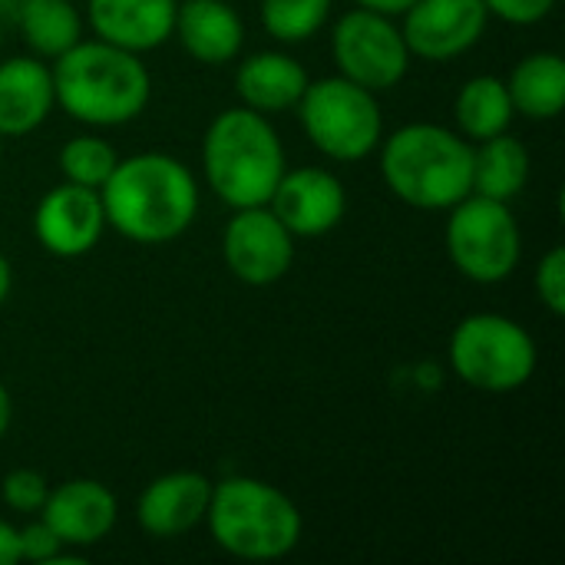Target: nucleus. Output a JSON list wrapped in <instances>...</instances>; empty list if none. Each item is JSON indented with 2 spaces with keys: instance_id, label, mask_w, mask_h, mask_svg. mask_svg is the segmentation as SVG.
Wrapping results in <instances>:
<instances>
[{
  "instance_id": "nucleus-1",
  "label": "nucleus",
  "mask_w": 565,
  "mask_h": 565,
  "mask_svg": "<svg viewBox=\"0 0 565 565\" xmlns=\"http://www.w3.org/2000/svg\"><path fill=\"white\" fill-rule=\"evenodd\" d=\"M106 225L139 245L179 238L199 215V185L185 162L166 152L119 159L99 189Z\"/></svg>"
},
{
  "instance_id": "nucleus-2",
  "label": "nucleus",
  "mask_w": 565,
  "mask_h": 565,
  "mask_svg": "<svg viewBox=\"0 0 565 565\" xmlns=\"http://www.w3.org/2000/svg\"><path fill=\"white\" fill-rule=\"evenodd\" d=\"M53 96L66 116L86 126H122L142 116L152 76L139 53L106 40H79L53 63Z\"/></svg>"
},
{
  "instance_id": "nucleus-3",
  "label": "nucleus",
  "mask_w": 565,
  "mask_h": 565,
  "mask_svg": "<svg viewBox=\"0 0 565 565\" xmlns=\"http://www.w3.org/2000/svg\"><path fill=\"white\" fill-rule=\"evenodd\" d=\"M381 142V175L401 202L440 212L473 192V146L460 132L411 122Z\"/></svg>"
},
{
  "instance_id": "nucleus-4",
  "label": "nucleus",
  "mask_w": 565,
  "mask_h": 565,
  "mask_svg": "<svg viewBox=\"0 0 565 565\" xmlns=\"http://www.w3.org/2000/svg\"><path fill=\"white\" fill-rule=\"evenodd\" d=\"M202 169L225 205H268L285 172V149L268 116L235 106L209 122L202 139Z\"/></svg>"
},
{
  "instance_id": "nucleus-5",
  "label": "nucleus",
  "mask_w": 565,
  "mask_h": 565,
  "mask_svg": "<svg viewBox=\"0 0 565 565\" xmlns=\"http://www.w3.org/2000/svg\"><path fill=\"white\" fill-rule=\"evenodd\" d=\"M218 550L248 563L285 559L301 543V513L278 487L255 477H228L212 483L202 520Z\"/></svg>"
},
{
  "instance_id": "nucleus-6",
  "label": "nucleus",
  "mask_w": 565,
  "mask_h": 565,
  "mask_svg": "<svg viewBox=\"0 0 565 565\" xmlns=\"http://www.w3.org/2000/svg\"><path fill=\"white\" fill-rule=\"evenodd\" d=\"M298 116L315 149L334 162H361L384 139L377 93L358 86L341 73L315 83L308 79L298 99Z\"/></svg>"
},
{
  "instance_id": "nucleus-7",
  "label": "nucleus",
  "mask_w": 565,
  "mask_h": 565,
  "mask_svg": "<svg viewBox=\"0 0 565 565\" xmlns=\"http://www.w3.org/2000/svg\"><path fill=\"white\" fill-rule=\"evenodd\" d=\"M450 367L454 374L487 394L520 391L536 371L533 334L507 315H470L450 334Z\"/></svg>"
},
{
  "instance_id": "nucleus-8",
  "label": "nucleus",
  "mask_w": 565,
  "mask_h": 565,
  "mask_svg": "<svg viewBox=\"0 0 565 565\" xmlns=\"http://www.w3.org/2000/svg\"><path fill=\"white\" fill-rule=\"evenodd\" d=\"M444 242L454 268L477 285L507 281L523 255V235L510 202H497L477 192L450 209Z\"/></svg>"
},
{
  "instance_id": "nucleus-9",
  "label": "nucleus",
  "mask_w": 565,
  "mask_h": 565,
  "mask_svg": "<svg viewBox=\"0 0 565 565\" xmlns=\"http://www.w3.org/2000/svg\"><path fill=\"white\" fill-rule=\"evenodd\" d=\"M331 53L341 76L371 93L394 89L411 70V50L401 26L374 10H348L331 30Z\"/></svg>"
},
{
  "instance_id": "nucleus-10",
  "label": "nucleus",
  "mask_w": 565,
  "mask_h": 565,
  "mask_svg": "<svg viewBox=\"0 0 565 565\" xmlns=\"http://www.w3.org/2000/svg\"><path fill=\"white\" fill-rule=\"evenodd\" d=\"M222 255L238 281L265 288L288 275L295 262V235L268 205L235 209L222 232Z\"/></svg>"
},
{
  "instance_id": "nucleus-11",
  "label": "nucleus",
  "mask_w": 565,
  "mask_h": 565,
  "mask_svg": "<svg viewBox=\"0 0 565 565\" xmlns=\"http://www.w3.org/2000/svg\"><path fill=\"white\" fill-rule=\"evenodd\" d=\"M401 17L411 56L447 63L480 43L490 10L483 0H414Z\"/></svg>"
},
{
  "instance_id": "nucleus-12",
  "label": "nucleus",
  "mask_w": 565,
  "mask_h": 565,
  "mask_svg": "<svg viewBox=\"0 0 565 565\" xmlns=\"http://www.w3.org/2000/svg\"><path fill=\"white\" fill-rule=\"evenodd\" d=\"M268 209L295 238H318L341 225L348 212V195L334 172L305 166L281 172L268 199Z\"/></svg>"
},
{
  "instance_id": "nucleus-13",
  "label": "nucleus",
  "mask_w": 565,
  "mask_h": 565,
  "mask_svg": "<svg viewBox=\"0 0 565 565\" xmlns=\"http://www.w3.org/2000/svg\"><path fill=\"white\" fill-rule=\"evenodd\" d=\"M106 228V212L99 189H86L76 182H63L50 189L36 212H33V232L36 242L56 255V258H79L96 248Z\"/></svg>"
},
{
  "instance_id": "nucleus-14",
  "label": "nucleus",
  "mask_w": 565,
  "mask_h": 565,
  "mask_svg": "<svg viewBox=\"0 0 565 565\" xmlns=\"http://www.w3.org/2000/svg\"><path fill=\"white\" fill-rule=\"evenodd\" d=\"M116 497L99 480H66L46 493L40 520L60 536L63 546H96L116 526Z\"/></svg>"
},
{
  "instance_id": "nucleus-15",
  "label": "nucleus",
  "mask_w": 565,
  "mask_h": 565,
  "mask_svg": "<svg viewBox=\"0 0 565 565\" xmlns=\"http://www.w3.org/2000/svg\"><path fill=\"white\" fill-rule=\"evenodd\" d=\"M209 497H212L209 477H202L195 470L162 473L136 500V520L149 536L175 540L205 520Z\"/></svg>"
},
{
  "instance_id": "nucleus-16",
  "label": "nucleus",
  "mask_w": 565,
  "mask_h": 565,
  "mask_svg": "<svg viewBox=\"0 0 565 565\" xmlns=\"http://www.w3.org/2000/svg\"><path fill=\"white\" fill-rule=\"evenodd\" d=\"M179 0H89V26L129 53H149L172 36Z\"/></svg>"
},
{
  "instance_id": "nucleus-17",
  "label": "nucleus",
  "mask_w": 565,
  "mask_h": 565,
  "mask_svg": "<svg viewBox=\"0 0 565 565\" xmlns=\"http://www.w3.org/2000/svg\"><path fill=\"white\" fill-rule=\"evenodd\" d=\"M172 33L192 60L209 66L232 63L245 43V23L228 0H179Z\"/></svg>"
},
{
  "instance_id": "nucleus-18",
  "label": "nucleus",
  "mask_w": 565,
  "mask_h": 565,
  "mask_svg": "<svg viewBox=\"0 0 565 565\" xmlns=\"http://www.w3.org/2000/svg\"><path fill=\"white\" fill-rule=\"evenodd\" d=\"M53 73L36 56L0 60V136L33 132L53 109Z\"/></svg>"
},
{
  "instance_id": "nucleus-19",
  "label": "nucleus",
  "mask_w": 565,
  "mask_h": 565,
  "mask_svg": "<svg viewBox=\"0 0 565 565\" xmlns=\"http://www.w3.org/2000/svg\"><path fill=\"white\" fill-rule=\"evenodd\" d=\"M305 86H308L305 66L295 56L278 53V50L252 53L248 60H242V66L235 73V93H238L242 106H248L262 116L298 106Z\"/></svg>"
},
{
  "instance_id": "nucleus-20",
  "label": "nucleus",
  "mask_w": 565,
  "mask_h": 565,
  "mask_svg": "<svg viewBox=\"0 0 565 565\" xmlns=\"http://www.w3.org/2000/svg\"><path fill=\"white\" fill-rule=\"evenodd\" d=\"M513 113L526 119H556L565 106V60L559 53H530L503 79Z\"/></svg>"
},
{
  "instance_id": "nucleus-21",
  "label": "nucleus",
  "mask_w": 565,
  "mask_h": 565,
  "mask_svg": "<svg viewBox=\"0 0 565 565\" xmlns=\"http://www.w3.org/2000/svg\"><path fill=\"white\" fill-rule=\"evenodd\" d=\"M526 179H530V152L516 136L500 132L493 139H483L480 149H473V192L477 195L510 202L523 192Z\"/></svg>"
},
{
  "instance_id": "nucleus-22",
  "label": "nucleus",
  "mask_w": 565,
  "mask_h": 565,
  "mask_svg": "<svg viewBox=\"0 0 565 565\" xmlns=\"http://www.w3.org/2000/svg\"><path fill=\"white\" fill-rule=\"evenodd\" d=\"M454 119H457L460 132L473 142H483V139L507 132L513 122V103H510L507 83L500 76L467 79L457 93Z\"/></svg>"
},
{
  "instance_id": "nucleus-23",
  "label": "nucleus",
  "mask_w": 565,
  "mask_h": 565,
  "mask_svg": "<svg viewBox=\"0 0 565 565\" xmlns=\"http://www.w3.org/2000/svg\"><path fill=\"white\" fill-rule=\"evenodd\" d=\"M20 33L36 56L56 60L83 40V20L70 0H23L17 7Z\"/></svg>"
},
{
  "instance_id": "nucleus-24",
  "label": "nucleus",
  "mask_w": 565,
  "mask_h": 565,
  "mask_svg": "<svg viewBox=\"0 0 565 565\" xmlns=\"http://www.w3.org/2000/svg\"><path fill=\"white\" fill-rule=\"evenodd\" d=\"M331 13V0H262V26L278 43L311 40Z\"/></svg>"
},
{
  "instance_id": "nucleus-25",
  "label": "nucleus",
  "mask_w": 565,
  "mask_h": 565,
  "mask_svg": "<svg viewBox=\"0 0 565 565\" xmlns=\"http://www.w3.org/2000/svg\"><path fill=\"white\" fill-rule=\"evenodd\" d=\"M116 162H119L116 149L99 136H76L60 149L63 179L76 182V185H86V189H103V182L109 179Z\"/></svg>"
},
{
  "instance_id": "nucleus-26",
  "label": "nucleus",
  "mask_w": 565,
  "mask_h": 565,
  "mask_svg": "<svg viewBox=\"0 0 565 565\" xmlns=\"http://www.w3.org/2000/svg\"><path fill=\"white\" fill-rule=\"evenodd\" d=\"M46 493H50V487L36 470H13L0 483L3 503L17 513H40L46 503Z\"/></svg>"
},
{
  "instance_id": "nucleus-27",
  "label": "nucleus",
  "mask_w": 565,
  "mask_h": 565,
  "mask_svg": "<svg viewBox=\"0 0 565 565\" xmlns=\"http://www.w3.org/2000/svg\"><path fill=\"white\" fill-rule=\"evenodd\" d=\"M536 295L540 301L556 315L563 318L565 315V248L563 245H553L540 268H536Z\"/></svg>"
},
{
  "instance_id": "nucleus-28",
  "label": "nucleus",
  "mask_w": 565,
  "mask_h": 565,
  "mask_svg": "<svg viewBox=\"0 0 565 565\" xmlns=\"http://www.w3.org/2000/svg\"><path fill=\"white\" fill-rule=\"evenodd\" d=\"M66 546L60 543V536L40 520L20 530V563H36V565H56V563H73V556L63 553Z\"/></svg>"
},
{
  "instance_id": "nucleus-29",
  "label": "nucleus",
  "mask_w": 565,
  "mask_h": 565,
  "mask_svg": "<svg viewBox=\"0 0 565 565\" xmlns=\"http://www.w3.org/2000/svg\"><path fill=\"white\" fill-rule=\"evenodd\" d=\"M483 3H487L490 17H500L516 26H530V23L546 20L559 0H483Z\"/></svg>"
},
{
  "instance_id": "nucleus-30",
  "label": "nucleus",
  "mask_w": 565,
  "mask_h": 565,
  "mask_svg": "<svg viewBox=\"0 0 565 565\" xmlns=\"http://www.w3.org/2000/svg\"><path fill=\"white\" fill-rule=\"evenodd\" d=\"M20 563V530L0 520V565Z\"/></svg>"
},
{
  "instance_id": "nucleus-31",
  "label": "nucleus",
  "mask_w": 565,
  "mask_h": 565,
  "mask_svg": "<svg viewBox=\"0 0 565 565\" xmlns=\"http://www.w3.org/2000/svg\"><path fill=\"white\" fill-rule=\"evenodd\" d=\"M358 7L364 10H374V13H384V17H401L414 0H354Z\"/></svg>"
},
{
  "instance_id": "nucleus-32",
  "label": "nucleus",
  "mask_w": 565,
  "mask_h": 565,
  "mask_svg": "<svg viewBox=\"0 0 565 565\" xmlns=\"http://www.w3.org/2000/svg\"><path fill=\"white\" fill-rule=\"evenodd\" d=\"M10 420H13V401H10V391L0 384V440L10 430Z\"/></svg>"
},
{
  "instance_id": "nucleus-33",
  "label": "nucleus",
  "mask_w": 565,
  "mask_h": 565,
  "mask_svg": "<svg viewBox=\"0 0 565 565\" xmlns=\"http://www.w3.org/2000/svg\"><path fill=\"white\" fill-rule=\"evenodd\" d=\"M10 281H13V268H10V262L0 255V305H3L7 295H10Z\"/></svg>"
},
{
  "instance_id": "nucleus-34",
  "label": "nucleus",
  "mask_w": 565,
  "mask_h": 565,
  "mask_svg": "<svg viewBox=\"0 0 565 565\" xmlns=\"http://www.w3.org/2000/svg\"><path fill=\"white\" fill-rule=\"evenodd\" d=\"M0 139H3V136H0Z\"/></svg>"
}]
</instances>
